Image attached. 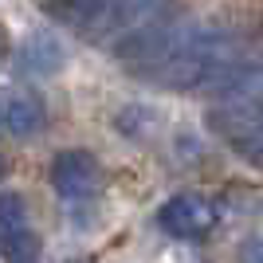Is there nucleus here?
I'll return each instance as SVG.
<instances>
[{"instance_id":"f257e3e1","label":"nucleus","mask_w":263,"mask_h":263,"mask_svg":"<svg viewBox=\"0 0 263 263\" xmlns=\"http://www.w3.org/2000/svg\"><path fill=\"white\" fill-rule=\"evenodd\" d=\"M122 59L138 79L181 95H220L255 67L248 44L236 32L173 20H165L134 47H126Z\"/></svg>"},{"instance_id":"f03ea898","label":"nucleus","mask_w":263,"mask_h":263,"mask_svg":"<svg viewBox=\"0 0 263 263\" xmlns=\"http://www.w3.org/2000/svg\"><path fill=\"white\" fill-rule=\"evenodd\" d=\"M47 12L83 40L122 55L169 20V0H47Z\"/></svg>"},{"instance_id":"7ed1b4c3","label":"nucleus","mask_w":263,"mask_h":263,"mask_svg":"<svg viewBox=\"0 0 263 263\" xmlns=\"http://www.w3.org/2000/svg\"><path fill=\"white\" fill-rule=\"evenodd\" d=\"M209 126L224 142L263 169V71H248L220 90V102L209 110Z\"/></svg>"},{"instance_id":"20e7f679","label":"nucleus","mask_w":263,"mask_h":263,"mask_svg":"<svg viewBox=\"0 0 263 263\" xmlns=\"http://www.w3.org/2000/svg\"><path fill=\"white\" fill-rule=\"evenodd\" d=\"M220 220L216 200L204 197V193H177L161 204L157 212V224H161L165 236L173 240H204Z\"/></svg>"},{"instance_id":"39448f33","label":"nucleus","mask_w":263,"mask_h":263,"mask_svg":"<svg viewBox=\"0 0 263 263\" xmlns=\"http://www.w3.org/2000/svg\"><path fill=\"white\" fill-rule=\"evenodd\" d=\"M51 185L59 193V200L67 204H83L99 185V161L87 149H63L51 161Z\"/></svg>"},{"instance_id":"423d86ee","label":"nucleus","mask_w":263,"mask_h":263,"mask_svg":"<svg viewBox=\"0 0 263 263\" xmlns=\"http://www.w3.org/2000/svg\"><path fill=\"white\" fill-rule=\"evenodd\" d=\"M44 122H47V106H44V99H40L32 87L0 90V130L4 134L28 138V134L44 130Z\"/></svg>"},{"instance_id":"0eeeda50","label":"nucleus","mask_w":263,"mask_h":263,"mask_svg":"<svg viewBox=\"0 0 263 263\" xmlns=\"http://www.w3.org/2000/svg\"><path fill=\"white\" fill-rule=\"evenodd\" d=\"M59 63H63V44L51 32L24 35L20 51H16V67H20L24 75H51Z\"/></svg>"},{"instance_id":"6e6552de","label":"nucleus","mask_w":263,"mask_h":263,"mask_svg":"<svg viewBox=\"0 0 263 263\" xmlns=\"http://www.w3.org/2000/svg\"><path fill=\"white\" fill-rule=\"evenodd\" d=\"M0 252L8 255V259H35V255H40V240H35V232L24 224V228L8 232V236L0 240Z\"/></svg>"},{"instance_id":"1a4fd4ad","label":"nucleus","mask_w":263,"mask_h":263,"mask_svg":"<svg viewBox=\"0 0 263 263\" xmlns=\"http://www.w3.org/2000/svg\"><path fill=\"white\" fill-rule=\"evenodd\" d=\"M28 224V204H24L20 193H0V240L8 236V232L24 228Z\"/></svg>"},{"instance_id":"9d476101","label":"nucleus","mask_w":263,"mask_h":263,"mask_svg":"<svg viewBox=\"0 0 263 263\" xmlns=\"http://www.w3.org/2000/svg\"><path fill=\"white\" fill-rule=\"evenodd\" d=\"M0 173H4V157H0Z\"/></svg>"}]
</instances>
